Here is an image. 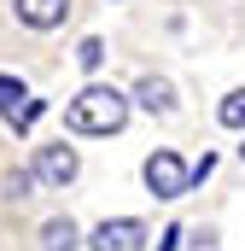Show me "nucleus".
Masks as SVG:
<instances>
[{
	"label": "nucleus",
	"mask_w": 245,
	"mask_h": 251,
	"mask_svg": "<svg viewBox=\"0 0 245 251\" xmlns=\"http://www.w3.org/2000/svg\"><path fill=\"white\" fill-rule=\"evenodd\" d=\"M210 170H216V152H204V158H198V164H193V187H198V181H204V176H210Z\"/></svg>",
	"instance_id": "nucleus-13"
},
{
	"label": "nucleus",
	"mask_w": 245,
	"mask_h": 251,
	"mask_svg": "<svg viewBox=\"0 0 245 251\" xmlns=\"http://www.w3.org/2000/svg\"><path fill=\"white\" fill-rule=\"evenodd\" d=\"M140 176H146V187L158 193V199H181V193H193V170L181 164V152H170V146H158V152L140 164Z\"/></svg>",
	"instance_id": "nucleus-2"
},
{
	"label": "nucleus",
	"mask_w": 245,
	"mask_h": 251,
	"mask_svg": "<svg viewBox=\"0 0 245 251\" xmlns=\"http://www.w3.org/2000/svg\"><path fill=\"white\" fill-rule=\"evenodd\" d=\"M18 100H29V94H24V82H18V76H0V111H6V117L18 111Z\"/></svg>",
	"instance_id": "nucleus-11"
},
{
	"label": "nucleus",
	"mask_w": 245,
	"mask_h": 251,
	"mask_svg": "<svg viewBox=\"0 0 245 251\" xmlns=\"http://www.w3.org/2000/svg\"><path fill=\"white\" fill-rule=\"evenodd\" d=\"M134 100H140L146 111H175V88H170L164 76H140V88H134Z\"/></svg>",
	"instance_id": "nucleus-7"
},
{
	"label": "nucleus",
	"mask_w": 245,
	"mask_h": 251,
	"mask_svg": "<svg viewBox=\"0 0 245 251\" xmlns=\"http://www.w3.org/2000/svg\"><path fill=\"white\" fill-rule=\"evenodd\" d=\"M29 170H35V181H41V187H70V181H76V170H82V158H76V146H35V164H29Z\"/></svg>",
	"instance_id": "nucleus-3"
},
{
	"label": "nucleus",
	"mask_w": 245,
	"mask_h": 251,
	"mask_svg": "<svg viewBox=\"0 0 245 251\" xmlns=\"http://www.w3.org/2000/svg\"><path fill=\"white\" fill-rule=\"evenodd\" d=\"M29 187H35V170H12L6 176V199H29Z\"/></svg>",
	"instance_id": "nucleus-12"
},
{
	"label": "nucleus",
	"mask_w": 245,
	"mask_h": 251,
	"mask_svg": "<svg viewBox=\"0 0 245 251\" xmlns=\"http://www.w3.org/2000/svg\"><path fill=\"white\" fill-rule=\"evenodd\" d=\"M94 251H140L146 246V222L140 216H111V222H99L94 228Z\"/></svg>",
	"instance_id": "nucleus-4"
},
{
	"label": "nucleus",
	"mask_w": 245,
	"mask_h": 251,
	"mask_svg": "<svg viewBox=\"0 0 245 251\" xmlns=\"http://www.w3.org/2000/svg\"><path fill=\"white\" fill-rule=\"evenodd\" d=\"M64 123H70V134H117L128 123V94L122 88H105V82H88L64 105Z\"/></svg>",
	"instance_id": "nucleus-1"
},
{
	"label": "nucleus",
	"mask_w": 245,
	"mask_h": 251,
	"mask_svg": "<svg viewBox=\"0 0 245 251\" xmlns=\"http://www.w3.org/2000/svg\"><path fill=\"white\" fill-rule=\"evenodd\" d=\"M240 158H245V140H240Z\"/></svg>",
	"instance_id": "nucleus-15"
},
{
	"label": "nucleus",
	"mask_w": 245,
	"mask_h": 251,
	"mask_svg": "<svg viewBox=\"0 0 245 251\" xmlns=\"http://www.w3.org/2000/svg\"><path fill=\"white\" fill-rule=\"evenodd\" d=\"M12 12H18V24H29V29H59L64 12H70V0H12Z\"/></svg>",
	"instance_id": "nucleus-5"
},
{
	"label": "nucleus",
	"mask_w": 245,
	"mask_h": 251,
	"mask_svg": "<svg viewBox=\"0 0 245 251\" xmlns=\"http://www.w3.org/2000/svg\"><path fill=\"white\" fill-rule=\"evenodd\" d=\"M216 123H222V128H240V134H245V88H234V94L216 105Z\"/></svg>",
	"instance_id": "nucleus-8"
},
{
	"label": "nucleus",
	"mask_w": 245,
	"mask_h": 251,
	"mask_svg": "<svg viewBox=\"0 0 245 251\" xmlns=\"http://www.w3.org/2000/svg\"><path fill=\"white\" fill-rule=\"evenodd\" d=\"M76 246H82V234H76V222H70V216L41 222V251H76Z\"/></svg>",
	"instance_id": "nucleus-6"
},
{
	"label": "nucleus",
	"mask_w": 245,
	"mask_h": 251,
	"mask_svg": "<svg viewBox=\"0 0 245 251\" xmlns=\"http://www.w3.org/2000/svg\"><path fill=\"white\" fill-rule=\"evenodd\" d=\"M181 246V228H164V234H158V251H175Z\"/></svg>",
	"instance_id": "nucleus-14"
},
{
	"label": "nucleus",
	"mask_w": 245,
	"mask_h": 251,
	"mask_svg": "<svg viewBox=\"0 0 245 251\" xmlns=\"http://www.w3.org/2000/svg\"><path fill=\"white\" fill-rule=\"evenodd\" d=\"M41 111H47V100H24V105H18V111L6 117V123L18 128V134H29V128H35V117H41Z\"/></svg>",
	"instance_id": "nucleus-9"
},
{
	"label": "nucleus",
	"mask_w": 245,
	"mask_h": 251,
	"mask_svg": "<svg viewBox=\"0 0 245 251\" xmlns=\"http://www.w3.org/2000/svg\"><path fill=\"white\" fill-rule=\"evenodd\" d=\"M76 64H82V70H99V64H105V41H99V35H88V41L76 47Z\"/></svg>",
	"instance_id": "nucleus-10"
}]
</instances>
